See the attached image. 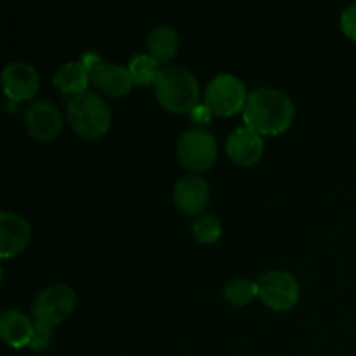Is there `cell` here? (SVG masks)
<instances>
[{
  "instance_id": "17",
  "label": "cell",
  "mask_w": 356,
  "mask_h": 356,
  "mask_svg": "<svg viewBox=\"0 0 356 356\" xmlns=\"http://www.w3.org/2000/svg\"><path fill=\"white\" fill-rule=\"evenodd\" d=\"M129 72H131L132 80L134 83H139V86H149V83L156 82V76L160 73L159 61H156L153 56L145 54V52H139V54H134L131 58L127 65Z\"/></svg>"
},
{
  "instance_id": "8",
  "label": "cell",
  "mask_w": 356,
  "mask_h": 356,
  "mask_svg": "<svg viewBox=\"0 0 356 356\" xmlns=\"http://www.w3.org/2000/svg\"><path fill=\"white\" fill-rule=\"evenodd\" d=\"M24 125L31 138L38 141H51L61 131L63 118L52 101L40 97L28 106L24 113Z\"/></svg>"
},
{
  "instance_id": "14",
  "label": "cell",
  "mask_w": 356,
  "mask_h": 356,
  "mask_svg": "<svg viewBox=\"0 0 356 356\" xmlns=\"http://www.w3.org/2000/svg\"><path fill=\"white\" fill-rule=\"evenodd\" d=\"M33 332L35 322L19 309L9 308L0 315V336L9 346L16 348V350L30 346Z\"/></svg>"
},
{
  "instance_id": "13",
  "label": "cell",
  "mask_w": 356,
  "mask_h": 356,
  "mask_svg": "<svg viewBox=\"0 0 356 356\" xmlns=\"http://www.w3.org/2000/svg\"><path fill=\"white\" fill-rule=\"evenodd\" d=\"M174 202L177 209L186 214H198L209 202V184L198 174L179 177L174 184Z\"/></svg>"
},
{
  "instance_id": "4",
  "label": "cell",
  "mask_w": 356,
  "mask_h": 356,
  "mask_svg": "<svg viewBox=\"0 0 356 356\" xmlns=\"http://www.w3.org/2000/svg\"><path fill=\"white\" fill-rule=\"evenodd\" d=\"M76 305V294L70 285L54 284L35 296L31 302V315L37 327L52 329L68 318Z\"/></svg>"
},
{
  "instance_id": "21",
  "label": "cell",
  "mask_w": 356,
  "mask_h": 356,
  "mask_svg": "<svg viewBox=\"0 0 356 356\" xmlns=\"http://www.w3.org/2000/svg\"><path fill=\"white\" fill-rule=\"evenodd\" d=\"M52 343V336H51V329H44V327H37L35 325V332L33 337H31L30 348L35 351H45Z\"/></svg>"
},
{
  "instance_id": "6",
  "label": "cell",
  "mask_w": 356,
  "mask_h": 356,
  "mask_svg": "<svg viewBox=\"0 0 356 356\" xmlns=\"http://www.w3.org/2000/svg\"><path fill=\"white\" fill-rule=\"evenodd\" d=\"M247 87L242 79L233 73H219L205 89V104L214 115L229 117L243 110L247 101Z\"/></svg>"
},
{
  "instance_id": "12",
  "label": "cell",
  "mask_w": 356,
  "mask_h": 356,
  "mask_svg": "<svg viewBox=\"0 0 356 356\" xmlns=\"http://www.w3.org/2000/svg\"><path fill=\"white\" fill-rule=\"evenodd\" d=\"M226 153L238 165H252L263 156L264 139L250 127H236L226 139Z\"/></svg>"
},
{
  "instance_id": "5",
  "label": "cell",
  "mask_w": 356,
  "mask_h": 356,
  "mask_svg": "<svg viewBox=\"0 0 356 356\" xmlns=\"http://www.w3.org/2000/svg\"><path fill=\"white\" fill-rule=\"evenodd\" d=\"M177 156L186 169L207 170L218 159V139L205 127L188 129L177 141Z\"/></svg>"
},
{
  "instance_id": "22",
  "label": "cell",
  "mask_w": 356,
  "mask_h": 356,
  "mask_svg": "<svg viewBox=\"0 0 356 356\" xmlns=\"http://www.w3.org/2000/svg\"><path fill=\"white\" fill-rule=\"evenodd\" d=\"M212 111L211 108L207 106V104H197V106L191 110V117H193L195 122H198V124H205V122H209L212 118Z\"/></svg>"
},
{
  "instance_id": "10",
  "label": "cell",
  "mask_w": 356,
  "mask_h": 356,
  "mask_svg": "<svg viewBox=\"0 0 356 356\" xmlns=\"http://www.w3.org/2000/svg\"><path fill=\"white\" fill-rule=\"evenodd\" d=\"M31 236L30 222L13 211L0 212V256L13 257L28 245Z\"/></svg>"
},
{
  "instance_id": "16",
  "label": "cell",
  "mask_w": 356,
  "mask_h": 356,
  "mask_svg": "<svg viewBox=\"0 0 356 356\" xmlns=\"http://www.w3.org/2000/svg\"><path fill=\"white\" fill-rule=\"evenodd\" d=\"M90 82V72L82 61H68L58 68L54 75V86L65 94H79L87 90Z\"/></svg>"
},
{
  "instance_id": "19",
  "label": "cell",
  "mask_w": 356,
  "mask_h": 356,
  "mask_svg": "<svg viewBox=\"0 0 356 356\" xmlns=\"http://www.w3.org/2000/svg\"><path fill=\"white\" fill-rule=\"evenodd\" d=\"M191 229H193L197 240H200V242L204 243H212L216 242V240H219L222 232L221 221L212 214L198 216V218L195 219Z\"/></svg>"
},
{
  "instance_id": "1",
  "label": "cell",
  "mask_w": 356,
  "mask_h": 356,
  "mask_svg": "<svg viewBox=\"0 0 356 356\" xmlns=\"http://www.w3.org/2000/svg\"><path fill=\"white\" fill-rule=\"evenodd\" d=\"M294 118V103L291 97L275 87H257L250 90L243 106L247 127L263 134H280Z\"/></svg>"
},
{
  "instance_id": "2",
  "label": "cell",
  "mask_w": 356,
  "mask_h": 356,
  "mask_svg": "<svg viewBox=\"0 0 356 356\" xmlns=\"http://www.w3.org/2000/svg\"><path fill=\"white\" fill-rule=\"evenodd\" d=\"M198 80L183 65H165L160 68L155 82V94L160 104L172 113H184L197 106Z\"/></svg>"
},
{
  "instance_id": "9",
  "label": "cell",
  "mask_w": 356,
  "mask_h": 356,
  "mask_svg": "<svg viewBox=\"0 0 356 356\" xmlns=\"http://www.w3.org/2000/svg\"><path fill=\"white\" fill-rule=\"evenodd\" d=\"M2 87L9 99H30L38 90L37 68L28 61H10L2 72Z\"/></svg>"
},
{
  "instance_id": "3",
  "label": "cell",
  "mask_w": 356,
  "mask_h": 356,
  "mask_svg": "<svg viewBox=\"0 0 356 356\" xmlns=\"http://www.w3.org/2000/svg\"><path fill=\"white\" fill-rule=\"evenodd\" d=\"M70 125L76 134L86 139H97L108 132L111 125V113L106 101L96 90H83L70 99L68 108Z\"/></svg>"
},
{
  "instance_id": "15",
  "label": "cell",
  "mask_w": 356,
  "mask_h": 356,
  "mask_svg": "<svg viewBox=\"0 0 356 356\" xmlns=\"http://www.w3.org/2000/svg\"><path fill=\"white\" fill-rule=\"evenodd\" d=\"M148 54L159 63H165L179 49V33L170 24H159L148 33Z\"/></svg>"
},
{
  "instance_id": "11",
  "label": "cell",
  "mask_w": 356,
  "mask_h": 356,
  "mask_svg": "<svg viewBox=\"0 0 356 356\" xmlns=\"http://www.w3.org/2000/svg\"><path fill=\"white\" fill-rule=\"evenodd\" d=\"M90 82L97 87V90L111 97L124 96L134 86L127 66L104 61H99L90 68Z\"/></svg>"
},
{
  "instance_id": "18",
  "label": "cell",
  "mask_w": 356,
  "mask_h": 356,
  "mask_svg": "<svg viewBox=\"0 0 356 356\" xmlns=\"http://www.w3.org/2000/svg\"><path fill=\"white\" fill-rule=\"evenodd\" d=\"M222 296L233 306H245L257 296L256 282H250L243 277H235L226 282Z\"/></svg>"
},
{
  "instance_id": "20",
  "label": "cell",
  "mask_w": 356,
  "mask_h": 356,
  "mask_svg": "<svg viewBox=\"0 0 356 356\" xmlns=\"http://www.w3.org/2000/svg\"><path fill=\"white\" fill-rule=\"evenodd\" d=\"M341 28L348 37L356 40V2L350 3L341 14Z\"/></svg>"
},
{
  "instance_id": "7",
  "label": "cell",
  "mask_w": 356,
  "mask_h": 356,
  "mask_svg": "<svg viewBox=\"0 0 356 356\" xmlns=\"http://www.w3.org/2000/svg\"><path fill=\"white\" fill-rule=\"evenodd\" d=\"M257 298L271 309H289L298 302L299 284L296 277L284 270H270L256 280Z\"/></svg>"
}]
</instances>
